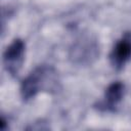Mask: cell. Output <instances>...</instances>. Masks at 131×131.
<instances>
[{
	"instance_id": "cell-1",
	"label": "cell",
	"mask_w": 131,
	"mask_h": 131,
	"mask_svg": "<svg viewBox=\"0 0 131 131\" xmlns=\"http://www.w3.org/2000/svg\"><path fill=\"white\" fill-rule=\"evenodd\" d=\"M57 73L49 66H39L27 76L20 84L21 98L27 101L42 90H52L57 86Z\"/></svg>"
},
{
	"instance_id": "cell-2",
	"label": "cell",
	"mask_w": 131,
	"mask_h": 131,
	"mask_svg": "<svg viewBox=\"0 0 131 131\" xmlns=\"http://www.w3.org/2000/svg\"><path fill=\"white\" fill-rule=\"evenodd\" d=\"M25 56V43L20 39H14L3 53V64L5 70L12 76L17 75L21 68Z\"/></svg>"
},
{
	"instance_id": "cell-3",
	"label": "cell",
	"mask_w": 131,
	"mask_h": 131,
	"mask_svg": "<svg viewBox=\"0 0 131 131\" xmlns=\"http://www.w3.org/2000/svg\"><path fill=\"white\" fill-rule=\"evenodd\" d=\"M131 58V32H127L117 41L110 54L112 66L116 70H122Z\"/></svg>"
},
{
	"instance_id": "cell-4",
	"label": "cell",
	"mask_w": 131,
	"mask_h": 131,
	"mask_svg": "<svg viewBox=\"0 0 131 131\" xmlns=\"http://www.w3.org/2000/svg\"><path fill=\"white\" fill-rule=\"evenodd\" d=\"M125 85L120 82H114L105 89L103 99L98 103L97 108L102 112H115L118 104L123 99Z\"/></svg>"
},
{
	"instance_id": "cell-5",
	"label": "cell",
	"mask_w": 131,
	"mask_h": 131,
	"mask_svg": "<svg viewBox=\"0 0 131 131\" xmlns=\"http://www.w3.org/2000/svg\"><path fill=\"white\" fill-rule=\"evenodd\" d=\"M85 41H78L74 45V48L72 49V51H73L72 58H74L75 60L80 59L81 62H83L84 59L88 60L87 55L85 54L86 52L89 55H91L93 58H96V56H97V45H96V43L92 42V41H89V40H87V42H85Z\"/></svg>"
}]
</instances>
